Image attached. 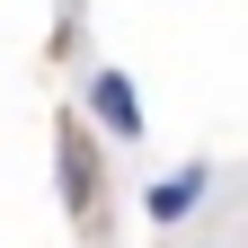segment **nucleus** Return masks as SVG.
Listing matches in <instances>:
<instances>
[{"instance_id": "1", "label": "nucleus", "mask_w": 248, "mask_h": 248, "mask_svg": "<svg viewBox=\"0 0 248 248\" xmlns=\"http://www.w3.org/2000/svg\"><path fill=\"white\" fill-rule=\"evenodd\" d=\"M80 107L98 115L115 142H142V98H133V80H124L115 62H107V71H89V98H80Z\"/></svg>"}, {"instance_id": "2", "label": "nucleus", "mask_w": 248, "mask_h": 248, "mask_svg": "<svg viewBox=\"0 0 248 248\" xmlns=\"http://www.w3.org/2000/svg\"><path fill=\"white\" fill-rule=\"evenodd\" d=\"M204 195H213V169H204V160H186V169H169V177H151L142 213H151L160 231H177V222H186V213H195Z\"/></svg>"}, {"instance_id": "3", "label": "nucleus", "mask_w": 248, "mask_h": 248, "mask_svg": "<svg viewBox=\"0 0 248 248\" xmlns=\"http://www.w3.org/2000/svg\"><path fill=\"white\" fill-rule=\"evenodd\" d=\"M62 204H71V213H89V204H98V151H89V133H80V124L71 115H62Z\"/></svg>"}]
</instances>
